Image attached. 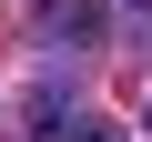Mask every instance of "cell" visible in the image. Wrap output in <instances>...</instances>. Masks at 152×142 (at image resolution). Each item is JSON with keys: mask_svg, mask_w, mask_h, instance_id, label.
I'll list each match as a JSON object with an SVG mask.
<instances>
[{"mask_svg": "<svg viewBox=\"0 0 152 142\" xmlns=\"http://www.w3.org/2000/svg\"><path fill=\"white\" fill-rule=\"evenodd\" d=\"M102 20H112L102 0H41V31H61L71 51H91V41H102Z\"/></svg>", "mask_w": 152, "mask_h": 142, "instance_id": "cell-1", "label": "cell"}, {"mask_svg": "<svg viewBox=\"0 0 152 142\" xmlns=\"http://www.w3.org/2000/svg\"><path fill=\"white\" fill-rule=\"evenodd\" d=\"M41 142H112V132H102V122H51V112H41Z\"/></svg>", "mask_w": 152, "mask_h": 142, "instance_id": "cell-2", "label": "cell"}, {"mask_svg": "<svg viewBox=\"0 0 152 142\" xmlns=\"http://www.w3.org/2000/svg\"><path fill=\"white\" fill-rule=\"evenodd\" d=\"M132 10H152V0H132Z\"/></svg>", "mask_w": 152, "mask_h": 142, "instance_id": "cell-3", "label": "cell"}]
</instances>
